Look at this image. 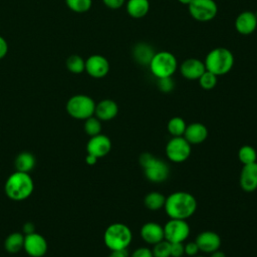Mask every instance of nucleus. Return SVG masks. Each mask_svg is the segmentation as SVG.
Masks as SVG:
<instances>
[{
    "label": "nucleus",
    "instance_id": "obj_35",
    "mask_svg": "<svg viewBox=\"0 0 257 257\" xmlns=\"http://www.w3.org/2000/svg\"><path fill=\"white\" fill-rule=\"evenodd\" d=\"M185 247V255L190 256V257H194L196 255H198L199 252V248L198 245L196 244V242H188L186 244H184Z\"/></svg>",
    "mask_w": 257,
    "mask_h": 257
},
{
    "label": "nucleus",
    "instance_id": "obj_30",
    "mask_svg": "<svg viewBox=\"0 0 257 257\" xmlns=\"http://www.w3.org/2000/svg\"><path fill=\"white\" fill-rule=\"evenodd\" d=\"M84 132L89 137H94L99 135L101 132V122L96 116H90L84 119Z\"/></svg>",
    "mask_w": 257,
    "mask_h": 257
},
{
    "label": "nucleus",
    "instance_id": "obj_14",
    "mask_svg": "<svg viewBox=\"0 0 257 257\" xmlns=\"http://www.w3.org/2000/svg\"><path fill=\"white\" fill-rule=\"evenodd\" d=\"M234 26L236 31L242 35H250L257 28V16L253 11H243L235 19Z\"/></svg>",
    "mask_w": 257,
    "mask_h": 257
},
{
    "label": "nucleus",
    "instance_id": "obj_9",
    "mask_svg": "<svg viewBox=\"0 0 257 257\" xmlns=\"http://www.w3.org/2000/svg\"><path fill=\"white\" fill-rule=\"evenodd\" d=\"M191 144L184 137H173L166 145V155L173 163H183L191 155Z\"/></svg>",
    "mask_w": 257,
    "mask_h": 257
},
{
    "label": "nucleus",
    "instance_id": "obj_18",
    "mask_svg": "<svg viewBox=\"0 0 257 257\" xmlns=\"http://www.w3.org/2000/svg\"><path fill=\"white\" fill-rule=\"evenodd\" d=\"M142 239L150 245H155L165 239L164 227L156 222L145 223L140 231Z\"/></svg>",
    "mask_w": 257,
    "mask_h": 257
},
{
    "label": "nucleus",
    "instance_id": "obj_26",
    "mask_svg": "<svg viewBox=\"0 0 257 257\" xmlns=\"http://www.w3.org/2000/svg\"><path fill=\"white\" fill-rule=\"evenodd\" d=\"M66 68L73 74H80L85 71V60L78 54H71L65 62Z\"/></svg>",
    "mask_w": 257,
    "mask_h": 257
},
{
    "label": "nucleus",
    "instance_id": "obj_34",
    "mask_svg": "<svg viewBox=\"0 0 257 257\" xmlns=\"http://www.w3.org/2000/svg\"><path fill=\"white\" fill-rule=\"evenodd\" d=\"M183 255H185L184 243H171V257H182Z\"/></svg>",
    "mask_w": 257,
    "mask_h": 257
},
{
    "label": "nucleus",
    "instance_id": "obj_39",
    "mask_svg": "<svg viewBox=\"0 0 257 257\" xmlns=\"http://www.w3.org/2000/svg\"><path fill=\"white\" fill-rule=\"evenodd\" d=\"M107 257H130V255H128L127 249H123V250L111 251Z\"/></svg>",
    "mask_w": 257,
    "mask_h": 257
},
{
    "label": "nucleus",
    "instance_id": "obj_33",
    "mask_svg": "<svg viewBox=\"0 0 257 257\" xmlns=\"http://www.w3.org/2000/svg\"><path fill=\"white\" fill-rule=\"evenodd\" d=\"M158 88L165 93L171 92L174 88H175V81L172 78V76L170 77H163V78H158V82H157Z\"/></svg>",
    "mask_w": 257,
    "mask_h": 257
},
{
    "label": "nucleus",
    "instance_id": "obj_10",
    "mask_svg": "<svg viewBox=\"0 0 257 257\" xmlns=\"http://www.w3.org/2000/svg\"><path fill=\"white\" fill-rule=\"evenodd\" d=\"M164 234L170 243L184 242L190 235V226L186 220L170 219L164 226Z\"/></svg>",
    "mask_w": 257,
    "mask_h": 257
},
{
    "label": "nucleus",
    "instance_id": "obj_25",
    "mask_svg": "<svg viewBox=\"0 0 257 257\" xmlns=\"http://www.w3.org/2000/svg\"><path fill=\"white\" fill-rule=\"evenodd\" d=\"M166 197L160 192H151L144 199L145 206L152 211H157L164 208Z\"/></svg>",
    "mask_w": 257,
    "mask_h": 257
},
{
    "label": "nucleus",
    "instance_id": "obj_4",
    "mask_svg": "<svg viewBox=\"0 0 257 257\" xmlns=\"http://www.w3.org/2000/svg\"><path fill=\"white\" fill-rule=\"evenodd\" d=\"M139 162L144 169L146 178L152 183H163L170 175V168L168 164L155 157L150 153H144L140 156Z\"/></svg>",
    "mask_w": 257,
    "mask_h": 257
},
{
    "label": "nucleus",
    "instance_id": "obj_31",
    "mask_svg": "<svg viewBox=\"0 0 257 257\" xmlns=\"http://www.w3.org/2000/svg\"><path fill=\"white\" fill-rule=\"evenodd\" d=\"M199 84L200 86L205 89V90H211L217 85L218 81V76L215 75L214 73L205 70V72L199 77Z\"/></svg>",
    "mask_w": 257,
    "mask_h": 257
},
{
    "label": "nucleus",
    "instance_id": "obj_41",
    "mask_svg": "<svg viewBox=\"0 0 257 257\" xmlns=\"http://www.w3.org/2000/svg\"><path fill=\"white\" fill-rule=\"evenodd\" d=\"M96 162H97V158H96V157H94V156H92V155H90V154H87V155H86V157H85V163H86L87 165L93 166Z\"/></svg>",
    "mask_w": 257,
    "mask_h": 257
},
{
    "label": "nucleus",
    "instance_id": "obj_6",
    "mask_svg": "<svg viewBox=\"0 0 257 257\" xmlns=\"http://www.w3.org/2000/svg\"><path fill=\"white\" fill-rule=\"evenodd\" d=\"M152 74L158 78L173 76L178 69L177 57L170 51L162 50L155 53L150 64Z\"/></svg>",
    "mask_w": 257,
    "mask_h": 257
},
{
    "label": "nucleus",
    "instance_id": "obj_42",
    "mask_svg": "<svg viewBox=\"0 0 257 257\" xmlns=\"http://www.w3.org/2000/svg\"><path fill=\"white\" fill-rule=\"evenodd\" d=\"M210 257H226V255H225V253H224L223 251H220V250L218 249V250L212 252V253L210 254Z\"/></svg>",
    "mask_w": 257,
    "mask_h": 257
},
{
    "label": "nucleus",
    "instance_id": "obj_20",
    "mask_svg": "<svg viewBox=\"0 0 257 257\" xmlns=\"http://www.w3.org/2000/svg\"><path fill=\"white\" fill-rule=\"evenodd\" d=\"M183 137L189 144L199 145L206 141L208 137V128L201 122H192L187 125Z\"/></svg>",
    "mask_w": 257,
    "mask_h": 257
},
{
    "label": "nucleus",
    "instance_id": "obj_11",
    "mask_svg": "<svg viewBox=\"0 0 257 257\" xmlns=\"http://www.w3.org/2000/svg\"><path fill=\"white\" fill-rule=\"evenodd\" d=\"M85 71L93 78H102L109 72V62L103 55L92 54L85 60Z\"/></svg>",
    "mask_w": 257,
    "mask_h": 257
},
{
    "label": "nucleus",
    "instance_id": "obj_17",
    "mask_svg": "<svg viewBox=\"0 0 257 257\" xmlns=\"http://www.w3.org/2000/svg\"><path fill=\"white\" fill-rule=\"evenodd\" d=\"M243 191L251 193L257 189V162L243 165L239 179Z\"/></svg>",
    "mask_w": 257,
    "mask_h": 257
},
{
    "label": "nucleus",
    "instance_id": "obj_7",
    "mask_svg": "<svg viewBox=\"0 0 257 257\" xmlns=\"http://www.w3.org/2000/svg\"><path fill=\"white\" fill-rule=\"evenodd\" d=\"M94 100L85 94H75L71 96L66 103L68 114L76 119H86L94 115Z\"/></svg>",
    "mask_w": 257,
    "mask_h": 257
},
{
    "label": "nucleus",
    "instance_id": "obj_43",
    "mask_svg": "<svg viewBox=\"0 0 257 257\" xmlns=\"http://www.w3.org/2000/svg\"><path fill=\"white\" fill-rule=\"evenodd\" d=\"M178 1H179L181 4H183V5H187V6H188V5L191 3V1H192V0H178Z\"/></svg>",
    "mask_w": 257,
    "mask_h": 257
},
{
    "label": "nucleus",
    "instance_id": "obj_40",
    "mask_svg": "<svg viewBox=\"0 0 257 257\" xmlns=\"http://www.w3.org/2000/svg\"><path fill=\"white\" fill-rule=\"evenodd\" d=\"M34 224L31 223V222H27L24 224L23 226V232L25 233V235H28V234H31V233H34Z\"/></svg>",
    "mask_w": 257,
    "mask_h": 257
},
{
    "label": "nucleus",
    "instance_id": "obj_2",
    "mask_svg": "<svg viewBox=\"0 0 257 257\" xmlns=\"http://www.w3.org/2000/svg\"><path fill=\"white\" fill-rule=\"evenodd\" d=\"M34 183L29 173L16 171L6 180L4 190L7 197L13 201L27 199L33 192Z\"/></svg>",
    "mask_w": 257,
    "mask_h": 257
},
{
    "label": "nucleus",
    "instance_id": "obj_24",
    "mask_svg": "<svg viewBox=\"0 0 257 257\" xmlns=\"http://www.w3.org/2000/svg\"><path fill=\"white\" fill-rule=\"evenodd\" d=\"M24 237L25 236H23V234L18 232H14L7 236L4 242V247L6 251L11 254L19 252L24 246Z\"/></svg>",
    "mask_w": 257,
    "mask_h": 257
},
{
    "label": "nucleus",
    "instance_id": "obj_27",
    "mask_svg": "<svg viewBox=\"0 0 257 257\" xmlns=\"http://www.w3.org/2000/svg\"><path fill=\"white\" fill-rule=\"evenodd\" d=\"M187 123L181 116L172 117L167 124L168 132L173 137H183L186 131Z\"/></svg>",
    "mask_w": 257,
    "mask_h": 257
},
{
    "label": "nucleus",
    "instance_id": "obj_3",
    "mask_svg": "<svg viewBox=\"0 0 257 257\" xmlns=\"http://www.w3.org/2000/svg\"><path fill=\"white\" fill-rule=\"evenodd\" d=\"M235 58L231 50L226 47H216L210 50L204 60L206 70L217 76L225 75L234 66Z\"/></svg>",
    "mask_w": 257,
    "mask_h": 257
},
{
    "label": "nucleus",
    "instance_id": "obj_19",
    "mask_svg": "<svg viewBox=\"0 0 257 257\" xmlns=\"http://www.w3.org/2000/svg\"><path fill=\"white\" fill-rule=\"evenodd\" d=\"M118 112V105L112 99H102L95 104L94 115L99 120H110L117 115Z\"/></svg>",
    "mask_w": 257,
    "mask_h": 257
},
{
    "label": "nucleus",
    "instance_id": "obj_36",
    "mask_svg": "<svg viewBox=\"0 0 257 257\" xmlns=\"http://www.w3.org/2000/svg\"><path fill=\"white\" fill-rule=\"evenodd\" d=\"M131 257H154L153 252L150 248L148 247H140L138 249H136L133 254L131 255Z\"/></svg>",
    "mask_w": 257,
    "mask_h": 257
},
{
    "label": "nucleus",
    "instance_id": "obj_8",
    "mask_svg": "<svg viewBox=\"0 0 257 257\" xmlns=\"http://www.w3.org/2000/svg\"><path fill=\"white\" fill-rule=\"evenodd\" d=\"M190 15L199 22L213 20L218 13V6L214 0H192L188 5Z\"/></svg>",
    "mask_w": 257,
    "mask_h": 257
},
{
    "label": "nucleus",
    "instance_id": "obj_29",
    "mask_svg": "<svg viewBox=\"0 0 257 257\" xmlns=\"http://www.w3.org/2000/svg\"><path fill=\"white\" fill-rule=\"evenodd\" d=\"M67 7L75 13L87 12L92 5V0H65Z\"/></svg>",
    "mask_w": 257,
    "mask_h": 257
},
{
    "label": "nucleus",
    "instance_id": "obj_15",
    "mask_svg": "<svg viewBox=\"0 0 257 257\" xmlns=\"http://www.w3.org/2000/svg\"><path fill=\"white\" fill-rule=\"evenodd\" d=\"M111 149V142L108 137L104 135H96L94 137H90L86 145L87 154H90L97 159L106 156Z\"/></svg>",
    "mask_w": 257,
    "mask_h": 257
},
{
    "label": "nucleus",
    "instance_id": "obj_13",
    "mask_svg": "<svg viewBox=\"0 0 257 257\" xmlns=\"http://www.w3.org/2000/svg\"><path fill=\"white\" fill-rule=\"evenodd\" d=\"M179 69L184 78L188 80H198L205 72L206 67L204 61L195 57H190L181 63Z\"/></svg>",
    "mask_w": 257,
    "mask_h": 257
},
{
    "label": "nucleus",
    "instance_id": "obj_12",
    "mask_svg": "<svg viewBox=\"0 0 257 257\" xmlns=\"http://www.w3.org/2000/svg\"><path fill=\"white\" fill-rule=\"evenodd\" d=\"M47 242L38 233H31L24 237V250L31 257H42L47 252Z\"/></svg>",
    "mask_w": 257,
    "mask_h": 257
},
{
    "label": "nucleus",
    "instance_id": "obj_37",
    "mask_svg": "<svg viewBox=\"0 0 257 257\" xmlns=\"http://www.w3.org/2000/svg\"><path fill=\"white\" fill-rule=\"evenodd\" d=\"M126 0H102L103 4L109 8V9H112V10H116V9H119L121 8L124 3H125Z\"/></svg>",
    "mask_w": 257,
    "mask_h": 257
},
{
    "label": "nucleus",
    "instance_id": "obj_21",
    "mask_svg": "<svg viewBox=\"0 0 257 257\" xmlns=\"http://www.w3.org/2000/svg\"><path fill=\"white\" fill-rule=\"evenodd\" d=\"M155 53L154 47L147 42H138L132 49L133 58L143 66H149Z\"/></svg>",
    "mask_w": 257,
    "mask_h": 257
},
{
    "label": "nucleus",
    "instance_id": "obj_32",
    "mask_svg": "<svg viewBox=\"0 0 257 257\" xmlns=\"http://www.w3.org/2000/svg\"><path fill=\"white\" fill-rule=\"evenodd\" d=\"M152 252L154 257H171V243L164 239L154 245Z\"/></svg>",
    "mask_w": 257,
    "mask_h": 257
},
{
    "label": "nucleus",
    "instance_id": "obj_22",
    "mask_svg": "<svg viewBox=\"0 0 257 257\" xmlns=\"http://www.w3.org/2000/svg\"><path fill=\"white\" fill-rule=\"evenodd\" d=\"M125 9L127 14L135 19H141L145 17L150 10L149 0H126Z\"/></svg>",
    "mask_w": 257,
    "mask_h": 257
},
{
    "label": "nucleus",
    "instance_id": "obj_23",
    "mask_svg": "<svg viewBox=\"0 0 257 257\" xmlns=\"http://www.w3.org/2000/svg\"><path fill=\"white\" fill-rule=\"evenodd\" d=\"M35 157L28 152L20 153L15 159V168L18 172L29 173L35 167Z\"/></svg>",
    "mask_w": 257,
    "mask_h": 257
},
{
    "label": "nucleus",
    "instance_id": "obj_1",
    "mask_svg": "<svg viewBox=\"0 0 257 257\" xmlns=\"http://www.w3.org/2000/svg\"><path fill=\"white\" fill-rule=\"evenodd\" d=\"M197 206V200L192 194L177 191L166 197L164 208L170 219L187 220L195 214Z\"/></svg>",
    "mask_w": 257,
    "mask_h": 257
},
{
    "label": "nucleus",
    "instance_id": "obj_28",
    "mask_svg": "<svg viewBox=\"0 0 257 257\" xmlns=\"http://www.w3.org/2000/svg\"><path fill=\"white\" fill-rule=\"evenodd\" d=\"M238 159L243 165L255 163L257 161V152L252 146H242L238 151Z\"/></svg>",
    "mask_w": 257,
    "mask_h": 257
},
{
    "label": "nucleus",
    "instance_id": "obj_5",
    "mask_svg": "<svg viewBox=\"0 0 257 257\" xmlns=\"http://www.w3.org/2000/svg\"><path fill=\"white\" fill-rule=\"evenodd\" d=\"M132 240V230L123 223H113L109 225L103 234L104 244L110 251L127 249Z\"/></svg>",
    "mask_w": 257,
    "mask_h": 257
},
{
    "label": "nucleus",
    "instance_id": "obj_44",
    "mask_svg": "<svg viewBox=\"0 0 257 257\" xmlns=\"http://www.w3.org/2000/svg\"><path fill=\"white\" fill-rule=\"evenodd\" d=\"M194 257H205V256H201V255H196V256H194Z\"/></svg>",
    "mask_w": 257,
    "mask_h": 257
},
{
    "label": "nucleus",
    "instance_id": "obj_38",
    "mask_svg": "<svg viewBox=\"0 0 257 257\" xmlns=\"http://www.w3.org/2000/svg\"><path fill=\"white\" fill-rule=\"evenodd\" d=\"M8 52V43L7 41L0 35V60L3 59Z\"/></svg>",
    "mask_w": 257,
    "mask_h": 257
},
{
    "label": "nucleus",
    "instance_id": "obj_16",
    "mask_svg": "<svg viewBox=\"0 0 257 257\" xmlns=\"http://www.w3.org/2000/svg\"><path fill=\"white\" fill-rule=\"evenodd\" d=\"M195 242L198 245L199 251L211 254L220 248L222 241L221 237L216 232L203 231L197 236Z\"/></svg>",
    "mask_w": 257,
    "mask_h": 257
}]
</instances>
